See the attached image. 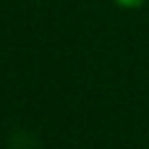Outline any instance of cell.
<instances>
[{
  "instance_id": "obj_1",
  "label": "cell",
  "mask_w": 149,
  "mask_h": 149,
  "mask_svg": "<svg viewBox=\"0 0 149 149\" xmlns=\"http://www.w3.org/2000/svg\"><path fill=\"white\" fill-rule=\"evenodd\" d=\"M115 3H118L120 8H141L147 0H115Z\"/></svg>"
}]
</instances>
